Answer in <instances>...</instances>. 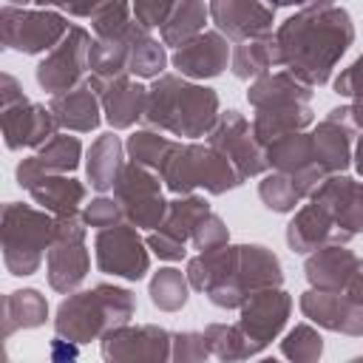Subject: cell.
<instances>
[{"instance_id":"cell-15","label":"cell","mask_w":363,"mask_h":363,"mask_svg":"<svg viewBox=\"0 0 363 363\" xmlns=\"http://www.w3.org/2000/svg\"><path fill=\"white\" fill-rule=\"evenodd\" d=\"M264 147H267L269 170H278V173L289 176L295 182L301 199H309L323 184V179L329 176L318 164L315 150H312V136L306 130H295V133L278 136V139L267 142Z\"/></svg>"},{"instance_id":"cell-19","label":"cell","mask_w":363,"mask_h":363,"mask_svg":"<svg viewBox=\"0 0 363 363\" xmlns=\"http://www.w3.org/2000/svg\"><path fill=\"white\" fill-rule=\"evenodd\" d=\"M230 57H233L230 40L216 28V31H201L199 37L179 45L170 54V65L176 68V74L187 79H213L227 71Z\"/></svg>"},{"instance_id":"cell-3","label":"cell","mask_w":363,"mask_h":363,"mask_svg":"<svg viewBox=\"0 0 363 363\" xmlns=\"http://www.w3.org/2000/svg\"><path fill=\"white\" fill-rule=\"evenodd\" d=\"M133 315H136V295L128 286L96 284L91 289L68 292L60 301L51 323L62 340L82 346L91 340H102L111 329L122 323H130Z\"/></svg>"},{"instance_id":"cell-23","label":"cell","mask_w":363,"mask_h":363,"mask_svg":"<svg viewBox=\"0 0 363 363\" xmlns=\"http://www.w3.org/2000/svg\"><path fill=\"white\" fill-rule=\"evenodd\" d=\"M309 199L326 207L329 216L337 221V227L346 230L349 235L363 233V182L346 173H329Z\"/></svg>"},{"instance_id":"cell-36","label":"cell","mask_w":363,"mask_h":363,"mask_svg":"<svg viewBox=\"0 0 363 363\" xmlns=\"http://www.w3.org/2000/svg\"><path fill=\"white\" fill-rule=\"evenodd\" d=\"M170 57L164 51V43H159L150 28H139L133 45H130V57H128V74L136 79H156L164 74Z\"/></svg>"},{"instance_id":"cell-49","label":"cell","mask_w":363,"mask_h":363,"mask_svg":"<svg viewBox=\"0 0 363 363\" xmlns=\"http://www.w3.org/2000/svg\"><path fill=\"white\" fill-rule=\"evenodd\" d=\"M43 9H57L71 17H91L105 0H37Z\"/></svg>"},{"instance_id":"cell-18","label":"cell","mask_w":363,"mask_h":363,"mask_svg":"<svg viewBox=\"0 0 363 363\" xmlns=\"http://www.w3.org/2000/svg\"><path fill=\"white\" fill-rule=\"evenodd\" d=\"M207 9L216 28L233 43L272 34L275 9L267 0H210Z\"/></svg>"},{"instance_id":"cell-12","label":"cell","mask_w":363,"mask_h":363,"mask_svg":"<svg viewBox=\"0 0 363 363\" xmlns=\"http://www.w3.org/2000/svg\"><path fill=\"white\" fill-rule=\"evenodd\" d=\"M207 145H213L216 150H221L244 179L252 176H264L269 170L267 162V147L258 142L252 125L244 119V113L238 111H221L218 122L213 125V130L207 133Z\"/></svg>"},{"instance_id":"cell-20","label":"cell","mask_w":363,"mask_h":363,"mask_svg":"<svg viewBox=\"0 0 363 363\" xmlns=\"http://www.w3.org/2000/svg\"><path fill=\"white\" fill-rule=\"evenodd\" d=\"M0 128L9 150H23V147H43L57 130V119L48 105L40 102H17L11 108H0Z\"/></svg>"},{"instance_id":"cell-9","label":"cell","mask_w":363,"mask_h":363,"mask_svg":"<svg viewBox=\"0 0 363 363\" xmlns=\"http://www.w3.org/2000/svg\"><path fill=\"white\" fill-rule=\"evenodd\" d=\"M94 258L99 272L125 281H142L150 269V247L130 221L99 230L94 238Z\"/></svg>"},{"instance_id":"cell-53","label":"cell","mask_w":363,"mask_h":363,"mask_svg":"<svg viewBox=\"0 0 363 363\" xmlns=\"http://www.w3.org/2000/svg\"><path fill=\"white\" fill-rule=\"evenodd\" d=\"M352 164H354V170L363 176V133L357 136V145H354V150H352Z\"/></svg>"},{"instance_id":"cell-32","label":"cell","mask_w":363,"mask_h":363,"mask_svg":"<svg viewBox=\"0 0 363 363\" xmlns=\"http://www.w3.org/2000/svg\"><path fill=\"white\" fill-rule=\"evenodd\" d=\"M48 320V301L40 289H14L3 295V337H11L20 329H37Z\"/></svg>"},{"instance_id":"cell-33","label":"cell","mask_w":363,"mask_h":363,"mask_svg":"<svg viewBox=\"0 0 363 363\" xmlns=\"http://www.w3.org/2000/svg\"><path fill=\"white\" fill-rule=\"evenodd\" d=\"M207 213H213V210H210L204 196H196V193L176 196L173 201H167V213H164V218H162V224L156 230H164L167 235H173V238L187 244Z\"/></svg>"},{"instance_id":"cell-26","label":"cell","mask_w":363,"mask_h":363,"mask_svg":"<svg viewBox=\"0 0 363 363\" xmlns=\"http://www.w3.org/2000/svg\"><path fill=\"white\" fill-rule=\"evenodd\" d=\"M142 23L136 20V26L128 34H116V37H94L91 54H88V82L99 85V82H111L116 77L128 74V57H130V45L139 34Z\"/></svg>"},{"instance_id":"cell-29","label":"cell","mask_w":363,"mask_h":363,"mask_svg":"<svg viewBox=\"0 0 363 363\" xmlns=\"http://www.w3.org/2000/svg\"><path fill=\"white\" fill-rule=\"evenodd\" d=\"M315 122V113L309 108V102H286V105H269V108H255L252 116V130L258 136L261 145L295 133V130H306Z\"/></svg>"},{"instance_id":"cell-47","label":"cell","mask_w":363,"mask_h":363,"mask_svg":"<svg viewBox=\"0 0 363 363\" xmlns=\"http://www.w3.org/2000/svg\"><path fill=\"white\" fill-rule=\"evenodd\" d=\"M182 0H133V17L145 28H162V23L170 17V11Z\"/></svg>"},{"instance_id":"cell-17","label":"cell","mask_w":363,"mask_h":363,"mask_svg":"<svg viewBox=\"0 0 363 363\" xmlns=\"http://www.w3.org/2000/svg\"><path fill=\"white\" fill-rule=\"evenodd\" d=\"M301 312L306 320H312L320 329L360 337L363 335V303L349 298L346 292H329L309 286L301 295Z\"/></svg>"},{"instance_id":"cell-10","label":"cell","mask_w":363,"mask_h":363,"mask_svg":"<svg viewBox=\"0 0 363 363\" xmlns=\"http://www.w3.org/2000/svg\"><path fill=\"white\" fill-rule=\"evenodd\" d=\"M284 267L278 255L264 244H238L235 247V267L227 289L213 301L218 309H238L250 292L264 286H281Z\"/></svg>"},{"instance_id":"cell-41","label":"cell","mask_w":363,"mask_h":363,"mask_svg":"<svg viewBox=\"0 0 363 363\" xmlns=\"http://www.w3.org/2000/svg\"><path fill=\"white\" fill-rule=\"evenodd\" d=\"M281 354L292 363H315L323 354V337L312 323H295L281 340Z\"/></svg>"},{"instance_id":"cell-7","label":"cell","mask_w":363,"mask_h":363,"mask_svg":"<svg viewBox=\"0 0 363 363\" xmlns=\"http://www.w3.org/2000/svg\"><path fill=\"white\" fill-rule=\"evenodd\" d=\"M71 31L62 11L26 9L6 3L0 9V40L6 48L20 54H48Z\"/></svg>"},{"instance_id":"cell-30","label":"cell","mask_w":363,"mask_h":363,"mask_svg":"<svg viewBox=\"0 0 363 363\" xmlns=\"http://www.w3.org/2000/svg\"><path fill=\"white\" fill-rule=\"evenodd\" d=\"M312 88L292 77L286 68L284 71H269L258 79L250 82L247 88V102L252 108H269V105H286V102H309Z\"/></svg>"},{"instance_id":"cell-54","label":"cell","mask_w":363,"mask_h":363,"mask_svg":"<svg viewBox=\"0 0 363 363\" xmlns=\"http://www.w3.org/2000/svg\"><path fill=\"white\" fill-rule=\"evenodd\" d=\"M11 6H28V3H37V0H9Z\"/></svg>"},{"instance_id":"cell-42","label":"cell","mask_w":363,"mask_h":363,"mask_svg":"<svg viewBox=\"0 0 363 363\" xmlns=\"http://www.w3.org/2000/svg\"><path fill=\"white\" fill-rule=\"evenodd\" d=\"M258 199L272 213H295V207L301 204V193L295 182L278 170L264 173V179L258 182Z\"/></svg>"},{"instance_id":"cell-14","label":"cell","mask_w":363,"mask_h":363,"mask_svg":"<svg viewBox=\"0 0 363 363\" xmlns=\"http://www.w3.org/2000/svg\"><path fill=\"white\" fill-rule=\"evenodd\" d=\"M292 312V295L281 286H264L247 295V301L238 306V326L250 337V343L258 349V354L278 340Z\"/></svg>"},{"instance_id":"cell-31","label":"cell","mask_w":363,"mask_h":363,"mask_svg":"<svg viewBox=\"0 0 363 363\" xmlns=\"http://www.w3.org/2000/svg\"><path fill=\"white\" fill-rule=\"evenodd\" d=\"M278 65H281V54H278L275 34L241 40V43H235L233 57H230V71L238 79H258Z\"/></svg>"},{"instance_id":"cell-21","label":"cell","mask_w":363,"mask_h":363,"mask_svg":"<svg viewBox=\"0 0 363 363\" xmlns=\"http://www.w3.org/2000/svg\"><path fill=\"white\" fill-rule=\"evenodd\" d=\"M352 238L354 235L340 230L337 221L329 216V210L312 199H309V204L298 207L292 221L286 224V247L292 252H301V255H309V252L329 247V244H349Z\"/></svg>"},{"instance_id":"cell-6","label":"cell","mask_w":363,"mask_h":363,"mask_svg":"<svg viewBox=\"0 0 363 363\" xmlns=\"http://www.w3.org/2000/svg\"><path fill=\"white\" fill-rule=\"evenodd\" d=\"M85 221L79 213L74 216H54V233L51 244L45 252V278L48 286L60 295L74 292L88 269H91V255L85 247Z\"/></svg>"},{"instance_id":"cell-39","label":"cell","mask_w":363,"mask_h":363,"mask_svg":"<svg viewBox=\"0 0 363 363\" xmlns=\"http://www.w3.org/2000/svg\"><path fill=\"white\" fill-rule=\"evenodd\" d=\"M37 156L51 173H74L82 159V145L77 136H68V130H57L43 147H37Z\"/></svg>"},{"instance_id":"cell-8","label":"cell","mask_w":363,"mask_h":363,"mask_svg":"<svg viewBox=\"0 0 363 363\" xmlns=\"http://www.w3.org/2000/svg\"><path fill=\"white\" fill-rule=\"evenodd\" d=\"M113 199L122 204L125 221L139 230H156L167 213V201L162 196V176L136 162H125L113 184Z\"/></svg>"},{"instance_id":"cell-40","label":"cell","mask_w":363,"mask_h":363,"mask_svg":"<svg viewBox=\"0 0 363 363\" xmlns=\"http://www.w3.org/2000/svg\"><path fill=\"white\" fill-rule=\"evenodd\" d=\"M133 26H136L133 0H105V3L91 14V31H94V37L128 34Z\"/></svg>"},{"instance_id":"cell-45","label":"cell","mask_w":363,"mask_h":363,"mask_svg":"<svg viewBox=\"0 0 363 363\" xmlns=\"http://www.w3.org/2000/svg\"><path fill=\"white\" fill-rule=\"evenodd\" d=\"M82 221L88 224V227H96V230H105V227H113V224H119L122 218H125V213H122V204L116 201V199H108V196H96V199H91L88 204H82Z\"/></svg>"},{"instance_id":"cell-34","label":"cell","mask_w":363,"mask_h":363,"mask_svg":"<svg viewBox=\"0 0 363 363\" xmlns=\"http://www.w3.org/2000/svg\"><path fill=\"white\" fill-rule=\"evenodd\" d=\"M207 20H210V9L204 6V0H182V3L170 11V17L162 23V28H159L162 43L179 48V45H184L187 40L199 37V34L204 31V23H207Z\"/></svg>"},{"instance_id":"cell-27","label":"cell","mask_w":363,"mask_h":363,"mask_svg":"<svg viewBox=\"0 0 363 363\" xmlns=\"http://www.w3.org/2000/svg\"><path fill=\"white\" fill-rule=\"evenodd\" d=\"M122 167H125V145H122V139L113 130L99 133L91 142L88 153H85V176L91 182V187L96 193L113 190Z\"/></svg>"},{"instance_id":"cell-13","label":"cell","mask_w":363,"mask_h":363,"mask_svg":"<svg viewBox=\"0 0 363 363\" xmlns=\"http://www.w3.org/2000/svg\"><path fill=\"white\" fill-rule=\"evenodd\" d=\"M303 275L309 286L346 292L357 303H363V258H357L346 244H329L306 255Z\"/></svg>"},{"instance_id":"cell-43","label":"cell","mask_w":363,"mask_h":363,"mask_svg":"<svg viewBox=\"0 0 363 363\" xmlns=\"http://www.w3.org/2000/svg\"><path fill=\"white\" fill-rule=\"evenodd\" d=\"M335 94L349 99V119L354 130H363V54L337 74L335 79Z\"/></svg>"},{"instance_id":"cell-52","label":"cell","mask_w":363,"mask_h":363,"mask_svg":"<svg viewBox=\"0 0 363 363\" xmlns=\"http://www.w3.org/2000/svg\"><path fill=\"white\" fill-rule=\"evenodd\" d=\"M272 9H329L335 0H267Z\"/></svg>"},{"instance_id":"cell-5","label":"cell","mask_w":363,"mask_h":363,"mask_svg":"<svg viewBox=\"0 0 363 363\" xmlns=\"http://www.w3.org/2000/svg\"><path fill=\"white\" fill-rule=\"evenodd\" d=\"M54 233V216L48 210H37L31 204L6 201L0 238H3V264L11 275L26 278L34 275L48 252Z\"/></svg>"},{"instance_id":"cell-4","label":"cell","mask_w":363,"mask_h":363,"mask_svg":"<svg viewBox=\"0 0 363 363\" xmlns=\"http://www.w3.org/2000/svg\"><path fill=\"white\" fill-rule=\"evenodd\" d=\"M164 187L176 196L196 193L199 187L210 196H224L235 187H241L247 179L238 173V167L213 145H201L196 139L179 142L164 167L159 170Z\"/></svg>"},{"instance_id":"cell-2","label":"cell","mask_w":363,"mask_h":363,"mask_svg":"<svg viewBox=\"0 0 363 363\" xmlns=\"http://www.w3.org/2000/svg\"><path fill=\"white\" fill-rule=\"evenodd\" d=\"M218 113H221V102L213 88L190 82L182 74H162L147 88L142 122L162 133L199 139L213 130Z\"/></svg>"},{"instance_id":"cell-35","label":"cell","mask_w":363,"mask_h":363,"mask_svg":"<svg viewBox=\"0 0 363 363\" xmlns=\"http://www.w3.org/2000/svg\"><path fill=\"white\" fill-rule=\"evenodd\" d=\"M176 139H170V136H162V130H156V128H142V130H133L130 136H128V142H125V153H128V159L130 162H136V164H145V167H150V170H162L164 167V162L170 159V153L176 150Z\"/></svg>"},{"instance_id":"cell-38","label":"cell","mask_w":363,"mask_h":363,"mask_svg":"<svg viewBox=\"0 0 363 363\" xmlns=\"http://www.w3.org/2000/svg\"><path fill=\"white\" fill-rule=\"evenodd\" d=\"M204 337L210 346V354L233 363V360H247L255 357L258 349L250 343V337L244 335V329L238 323H207L204 326Z\"/></svg>"},{"instance_id":"cell-16","label":"cell","mask_w":363,"mask_h":363,"mask_svg":"<svg viewBox=\"0 0 363 363\" xmlns=\"http://www.w3.org/2000/svg\"><path fill=\"white\" fill-rule=\"evenodd\" d=\"M170 343H173V332H167L164 326L122 323L99 340V352L111 363H136V360L164 363L170 360Z\"/></svg>"},{"instance_id":"cell-44","label":"cell","mask_w":363,"mask_h":363,"mask_svg":"<svg viewBox=\"0 0 363 363\" xmlns=\"http://www.w3.org/2000/svg\"><path fill=\"white\" fill-rule=\"evenodd\" d=\"M210 357V346L204 332H173L170 343V360L176 363H199Z\"/></svg>"},{"instance_id":"cell-28","label":"cell","mask_w":363,"mask_h":363,"mask_svg":"<svg viewBox=\"0 0 363 363\" xmlns=\"http://www.w3.org/2000/svg\"><path fill=\"white\" fill-rule=\"evenodd\" d=\"M34 204L48 210L51 216H74L82 213L85 204V184L68 173H45L37 184L28 187Z\"/></svg>"},{"instance_id":"cell-48","label":"cell","mask_w":363,"mask_h":363,"mask_svg":"<svg viewBox=\"0 0 363 363\" xmlns=\"http://www.w3.org/2000/svg\"><path fill=\"white\" fill-rule=\"evenodd\" d=\"M145 241H147L150 252L159 255L162 261H182L187 255V244L179 241V238H173V235H167L164 230H150Z\"/></svg>"},{"instance_id":"cell-51","label":"cell","mask_w":363,"mask_h":363,"mask_svg":"<svg viewBox=\"0 0 363 363\" xmlns=\"http://www.w3.org/2000/svg\"><path fill=\"white\" fill-rule=\"evenodd\" d=\"M28 96L23 94V85L11 74H0V108H11L17 102H26Z\"/></svg>"},{"instance_id":"cell-37","label":"cell","mask_w":363,"mask_h":363,"mask_svg":"<svg viewBox=\"0 0 363 363\" xmlns=\"http://www.w3.org/2000/svg\"><path fill=\"white\" fill-rule=\"evenodd\" d=\"M150 303L162 312H179L190 298V281L176 267H159L147 284Z\"/></svg>"},{"instance_id":"cell-1","label":"cell","mask_w":363,"mask_h":363,"mask_svg":"<svg viewBox=\"0 0 363 363\" xmlns=\"http://www.w3.org/2000/svg\"><path fill=\"white\" fill-rule=\"evenodd\" d=\"M275 43L281 65L309 88H320L354 43V23L340 6L303 9L275 28Z\"/></svg>"},{"instance_id":"cell-11","label":"cell","mask_w":363,"mask_h":363,"mask_svg":"<svg viewBox=\"0 0 363 363\" xmlns=\"http://www.w3.org/2000/svg\"><path fill=\"white\" fill-rule=\"evenodd\" d=\"M91 34L82 26H71V31L45 54V60L37 65L34 77L43 91L62 94L85 82L88 74V54H91Z\"/></svg>"},{"instance_id":"cell-24","label":"cell","mask_w":363,"mask_h":363,"mask_svg":"<svg viewBox=\"0 0 363 363\" xmlns=\"http://www.w3.org/2000/svg\"><path fill=\"white\" fill-rule=\"evenodd\" d=\"M99 94L102 113L113 130H128L145 116V102H147V88L136 82V77L125 74L111 82L91 85Z\"/></svg>"},{"instance_id":"cell-25","label":"cell","mask_w":363,"mask_h":363,"mask_svg":"<svg viewBox=\"0 0 363 363\" xmlns=\"http://www.w3.org/2000/svg\"><path fill=\"white\" fill-rule=\"evenodd\" d=\"M57 125L62 130H71V133H91L99 128L102 122V102H99V94L91 88V82L85 79L82 85L71 88V91H62V94H54L51 102H48Z\"/></svg>"},{"instance_id":"cell-50","label":"cell","mask_w":363,"mask_h":363,"mask_svg":"<svg viewBox=\"0 0 363 363\" xmlns=\"http://www.w3.org/2000/svg\"><path fill=\"white\" fill-rule=\"evenodd\" d=\"M45 173H51L45 164H43V159L34 153V156H28V159H23L20 164H17V170H14V176H17V184L23 187V190H28L31 184H37Z\"/></svg>"},{"instance_id":"cell-22","label":"cell","mask_w":363,"mask_h":363,"mask_svg":"<svg viewBox=\"0 0 363 363\" xmlns=\"http://www.w3.org/2000/svg\"><path fill=\"white\" fill-rule=\"evenodd\" d=\"M352 133L354 125L349 119V105L332 108L326 119L312 128V150L326 173H343L352 164Z\"/></svg>"},{"instance_id":"cell-46","label":"cell","mask_w":363,"mask_h":363,"mask_svg":"<svg viewBox=\"0 0 363 363\" xmlns=\"http://www.w3.org/2000/svg\"><path fill=\"white\" fill-rule=\"evenodd\" d=\"M190 244H193L199 252L230 244V230H227L224 218H221V216H216V213H207V216L201 218V224L196 227V233H193Z\"/></svg>"}]
</instances>
